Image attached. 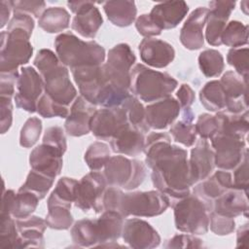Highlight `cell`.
<instances>
[{"label": "cell", "instance_id": "cell-1", "mask_svg": "<svg viewBox=\"0 0 249 249\" xmlns=\"http://www.w3.org/2000/svg\"><path fill=\"white\" fill-rule=\"evenodd\" d=\"M143 152L146 165L152 169L154 187L166 196L172 205L191 194L195 185L191 175L188 152L171 145V138L164 132H151L145 139Z\"/></svg>", "mask_w": 249, "mask_h": 249}, {"label": "cell", "instance_id": "cell-2", "mask_svg": "<svg viewBox=\"0 0 249 249\" xmlns=\"http://www.w3.org/2000/svg\"><path fill=\"white\" fill-rule=\"evenodd\" d=\"M34 28V19L27 14L14 13L7 30L1 32L0 73L17 71L32 56L33 47L29 38Z\"/></svg>", "mask_w": 249, "mask_h": 249}, {"label": "cell", "instance_id": "cell-3", "mask_svg": "<svg viewBox=\"0 0 249 249\" xmlns=\"http://www.w3.org/2000/svg\"><path fill=\"white\" fill-rule=\"evenodd\" d=\"M103 206L104 211H117L124 218L130 215L155 217L165 212L170 206V200L158 190L124 194L119 188L109 187L104 193Z\"/></svg>", "mask_w": 249, "mask_h": 249}, {"label": "cell", "instance_id": "cell-4", "mask_svg": "<svg viewBox=\"0 0 249 249\" xmlns=\"http://www.w3.org/2000/svg\"><path fill=\"white\" fill-rule=\"evenodd\" d=\"M33 63L43 79L45 93L56 103L69 107L77 97V90L70 81L67 67L49 49L40 50Z\"/></svg>", "mask_w": 249, "mask_h": 249}, {"label": "cell", "instance_id": "cell-5", "mask_svg": "<svg viewBox=\"0 0 249 249\" xmlns=\"http://www.w3.org/2000/svg\"><path fill=\"white\" fill-rule=\"evenodd\" d=\"M71 72L81 95L95 106H120L130 94V92L118 89L109 84L102 65L83 66L72 69Z\"/></svg>", "mask_w": 249, "mask_h": 249}, {"label": "cell", "instance_id": "cell-6", "mask_svg": "<svg viewBox=\"0 0 249 249\" xmlns=\"http://www.w3.org/2000/svg\"><path fill=\"white\" fill-rule=\"evenodd\" d=\"M59 61L70 70L83 66L102 65L105 50L95 41H83L71 32L59 34L54 40Z\"/></svg>", "mask_w": 249, "mask_h": 249}, {"label": "cell", "instance_id": "cell-7", "mask_svg": "<svg viewBox=\"0 0 249 249\" xmlns=\"http://www.w3.org/2000/svg\"><path fill=\"white\" fill-rule=\"evenodd\" d=\"M178 82L169 74L136 64L130 72V92L144 102H156L170 96Z\"/></svg>", "mask_w": 249, "mask_h": 249}, {"label": "cell", "instance_id": "cell-8", "mask_svg": "<svg viewBox=\"0 0 249 249\" xmlns=\"http://www.w3.org/2000/svg\"><path fill=\"white\" fill-rule=\"evenodd\" d=\"M178 231L191 234H205L209 228V215L204 202L195 195L176 200L172 205Z\"/></svg>", "mask_w": 249, "mask_h": 249}, {"label": "cell", "instance_id": "cell-9", "mask_svg": "<svg viewBox=\"0 0 249 249\" xmlns=\"http://www.w3.org/2000/svg\"><path fill=\"white\" fill-rule=\"evenodd\" d=\"M103 175L109 187L133 190L144 182L146 167L140 160L114 156L105 164Z\"/></svg>", "mask_w": 249, "mask_h": 249}, {"label": "cell", "instance_id": "cell-10", "mask_svg": "<svg viewBox=\"0 0 249 249\" xmlns=\"http://www.w3.org/2000/svg\"><path fill=\"white\" fill-rule=\"evenodd\" d=\"M136 57L129 45L121 43L109 50L107 61L102 64L109 84L123 91L130 92V72Z\"/></svg>", "mask_w": 249, "mask_h": 249}, {"label": "cell", "instance_id": "cell-11", "mask_svg": "<svg viewBox=\"0 0 249 249\" xmlns=\"http://www.w3.org/2000/svg\"><path fill=\"white\" fill-rule=\"evenodd\" d=\"M104 175L98 171H91L78 181L76 187L75 206L84 212L93 210L95 213L104 211L103 197L106 191Z\"/></svg>", "mask_w": 249, "mask_h": 249}, {"label": "cell", "instance_id": "cell-12", "mask_svg": "<svg viewBox=\"0 0 249 249\" xmlns=\"http://www.w3.org/2000/svg\"><path fill=\"white\" fill-rule=\"evenodd\" d=\"M210 140L215 153V166L222 170H233L248 152L244 138L217 132Z\"/></svg>", "mask_w": 249, "mask_h": 249}, {"label": "cell", "instance_id": "cell-13", "mask_svg": "<svg viewBox=\"0 0 249 249\" xmlns=\"http://www.w3.org/2000/svg\"><path fill=\"white\" fill-rule=\"evenodd\" d=\"M17 89L15 95L17 107L29 113L37 112V102L43 94L44 82L33 67L27 66L20 69Z\"/></svg>", "mask_w": 249, "mask_h": 249}, {"label": "cell", "instance_id": "cell-14", "mask_svg": "<svg viewBox=\"0 0 249 249\" xmlns=\"http://www.w3.org/2000/svg\"><path fill=\"white\" fill-rule=\"evenodd\" d=\"M128 124L125 112L121 106L103 107L93 114L90 120V131L97 139L110 141Z\"/></svg>", "mask_w": 249, "mask_h": 249}, {"label": "cell", "instance_id": "cell-15", "mask_svg": "<svg viewBox=\"0 0 249 249\" xmlns=\"http://www.w3.org/2000/svg\"><path fill=\"white\" fill-rule=\"evenodd\" d=\"M67 6L75 14L71 27L85 38H94L103 23L98 8L91 1H69Z\"/></svg>", "mask_w": 249, "mask_h": 249}, {"label": "cell", "instance_id": "cell-16", "mask_svg": "<svg viewBox=\"0 0 249 249\" xmlns=\"http://www.w3.org/2000/svg\"><path fill=\"white\" fill-rule=\"evenodd\" d=\"M122 236L129 247L135 249H151L160 243L158 231L148 222L137 218L124 221Z\"/></svg>", "mask_w": 249, "mask_h": 249}, {"label": "cell", "instance_id": "cell-17", "mask_svg": "<svg viewBox=\"0 0 249 249\" xmlns=\"http://www.w3.org/2000/svg\"><path fill=\"white\" fill-rule=\"evenodd\" d=\"M220 83L226 95V111L232 114L247 111L248 78H243L234 71H227Z\"/></svg>", "mask_w": 249, "mask_h": 249}, {"label": "cell", "instance_id": "cell-18", "mask_svg": "<svg viewBox=\"0 0 249 249\" xmlns=\"http://www.w3.org/2000/svg\"><path fill=\"white\" fill-rule=\"evenodd\" d=\"M235 7L234 1H211L206 18L205 39L211 46L222 45L221 36Z\"/></svg>", "mask_w": 249, "mask_h": 249}, {"label": "cell", "instance_id": "cell-19", "mask_svg": "<svg viewBox=\"0 0 249 249\" xmlns=\"http://www.w3.org/2000/svg\"><path fill=\"white\" fill-rule=\"evenodd\" d=\"M63 152L42 142L34 148L29 156L31 169L55 179L62 169Z\"/></svg>", "mask_w": 249, "mask_h": 249}, {"label": "cell", "instance_id": "cell-20", "mask_svg": "<svg viewBox=\"0 0 249 249\" xmlns=\"http://www.w3.org/2000/svg\"><path fill=\"white\" fill-rule=\"evenodd\" d=\"M96 110V106L87 101L82 95L76 97L64 123L67 134L73 137L88 134L90 131V120Z\"/></svg>", "mask_w": 249, "mask_h": 249}, {"label": "cell", "instance_id": "cell-21", "mask_svg": "<svg viewBox=\"0 0 249 249\" xmlns=\"http://www.w3.org/2000/svg\"><path fill=\"white\" fill-rule=\"evenodd\" d=\"M178 100L172 96L156 101L145 108L146 123L153 129H164L176 120L180 113Z\"/></svg>", "mask_w": 249, "mask_h": 249}, {"label": "cell", "instance_id": "cell-22", "mask_svg": "<svg viewBox=\"0 0 249 249\" xmlns=\"http://www.w3.org/2000/svg\"><path fill=\"white\" fill-rule=\"evenodd\" d=\"M231 188H232L231 173L220 169L194 187L193 193L204 202L210 212L212 202Z\"/></svg>", "mask_w": 249, "mask_h": 249}, {"label": "cell", "instance_id": "cell-23", "mask_svg": "<svg viewBox=\"0 0 249 249\" xmlns=\"http://www.w3.org/2000/svg\"><path fill=\"white\" fill-rule=\"evenodd\" d=\"M189 165L195 184L211 175L215 168V153L206 139L200 138L192 149Z\"/></svg>", "mask_w": 249, "mask_h": 249}, {"label": "cell", "instance_id": "cell-24", "mask_svg": "<svg viewBox=\"0 0 249 249\" xmlns=\"http://www.w3.org/2000/svg\"><path fill=\"white\" fill-rule=\"evenodd\" d=\"M143 62L155 68H163L171 63L175 57L173 47L162 40L145 38L138 47Z\"/></svg>", "mask_w": 249, "mask_h": 249}, {"label": "cell", "instance_id": "cell-25", "mask_svg": "<svg viewBox=\"0 0 249 249\" xmlns=\"http://www.w3.org/2000/svg\"><path fill=\"white\" fill-rule=\"evenodd\" d=\"M207 15V8L198 7L188 17L180 31V41L186 49L195 51L203 47V28L206 23Z\"/></svg>", "mask_w": 249, "mask_h": 249}, {"label": "cell", "instance_id": "cell-26", "mask_svg": "<svg viewBox=\"0 0 249 249\" xmlns=\"http://www.w3.org/2000/svg\"><path fill=\"white\" fill-rule=\"evenodd\" d=\"M189 6L185 1H166L155 5L149 14L161 29L175 28L186 17Z\"/></svg>", "mask_w": 249, "mask_h": 249}, {"label": "cell", "instance_id": "cell-27", "mask_svg": "<svg viewBox=\"0 0 249 249\" xmlns=\"http://www.w3.org/2000/svg\"><path fill=\"white\" fill-rule=\"evenodd\" d=\"M18 231L17 248H43L44 231L47 228L46 221L37 216H29L16 220Z\"/></svg>", "mask_w": 249, "mask_h": 249}, {"label": "cell", "instance_id": "cell-28", "mask_svg": "<svg viewBox=\"0 0 249 249\" xmlns=\"http://www.w3.org/2000/svg\"><path fill=\"white\" fill-rule=\"evenodd\" d=\"M110 146L114 153L129 157L138 156L144 150V133L128 124L110 140Z\"/></svg>", "mask_w": 249, "mask_h": 249}, {"label": "cell", "instance_id": "cell-29", "mask_svg": "<svg viewBox=\"0 0 249 249\" xmlns=\"http://www.w3.org/2000/svg\"><path fill=\"white\" fill-rule=\"evenodd\" d=\"M248 208L247 192L231 188L212 202L210 211L234 218L241 214L247 216Z\"/></svg>", "mask_w": 249, "mask_h": 249}, {"label": "cell", "instance_id": "cell-30", "mask_svg": "<svg viewBox=\"0 0 249 249\" xmlns=\"http://www.w3.org/2000/svg\"><path fill=\"white\" fill-rule=\"evenodd\" d=\"M124 217L119 212L113 210H105L98 219H95V227L98 242L96 247H110L111 243H115L121 236Z\"/></svg>", "mask_w": 249, "mask_h": 249}, {"label": "cell", "instance_id": "cell-31", "mask_svg": "<svg viewBox=\"0 0 249 249\" xmlns=\"http://www.w3.org/2000/svg\"><path fill=\"white\" fill-rule=\"evenodd\" d=\"M103 10L108 19L116 26H129L135 19L137 9L134 1L116 0L103 2Z\"/></svg>", "mask_w": 249, "mask_h": 249}, {"label": "cell", "instance_id": "cell-32", "mask_svg": "<svg viewBox=\"0 0 249 249\" xmlns=\"http://www.w3.org/2000/svg\"><path fill=\"white\" fill-rule=\"evenodd\" d=\"M215 118L219 127L217 132L246 138L249 130L248 110L239 114H232L224 110L217 112Z\"/></svg>", "mask_w": 249, "mask_h": 249}, {"label": "cell", "instance_id": "cell-33", "mask_svg": "<svg viewBox=\"0 0 249 249\" xmlns=\"http://www.w3.org/2000/svg\"><path fill=\"white\" fill-rule=\"evenodd\" d=\"M70 15L62 7H51L38 19L39 27L48 33H58L69 26Z\"/></svg>", "mask_w": 249, "mask_h": 249}, {"label": "cell", "instance_id": "cell-34", "mask_svg": "<svg viewBox=\"0 0 249 249\" xmlns=\"http://www.w3.org/2000/svg\"><path fill=\"white\" fill-rule=\"evenodd\" d=\"M199 100L208 111H223L226 108V95L220 81L213 80L206 83L199 91Z\"/></svg>", "mask_w": 249, "mask_h": 249}, {"label": "cell", "instance_id": "cell-35", "mask_svg": "<svg viewBox=\"0 0 249 249\" xmlns=\"http://www.w3.org/2000/svg\"><path fill=\"white\" fill-rule=\"evenodd\" d=\"M77 184L78 181L73 178H60L48 198V207L60 205L71 208L72 202L75 201Z\"/></svg>", "mask_w": 249, "mask_h": 249}, {"label": "cell", "instance_id": "cell-36", "mask_svg": "<svg viewBox=\"0 0 249 249\" xmlns=\"http://www.w3.org/2000/svg\"><path fill=\"white\" fill-rule=\"evenodd\" d=\"M72 241L79 247H96L98 238L95 220L83 219L77 221L71 229Z\"/></svg>", "mask_w": 249, "mask_h": 249}, {"label": "cell", "instance_id": "cell-37", "mask_svg": "<svg viewBox=\"0 0 249 249\" xmlns=\"http://www.w3.org/2000/svg\"><path fill=\"white\" fill-rule=\"evenodd\" d=\"M120 106L124 110L130 125L139 129L143 133L150 130V127L146 123L145 108L135 95L129 94Z\"/></svg>", "mask_w": 249, "mask_h": 249}, {"label": "cell", "instance_id": "cell-38", "mask_svg": "<svg viewBox=\"0 0 249 249\" xmlns=\"http://www.w3.org/2000/svg\"><path fill=\"white\" fill-rule=\"evenodd\" d=\"M198 65L205 77H218L225 68L224 57L217 50H205L198 55Z\"/></svg>", "mask_w": 249, "mask_h": 249}, {"label": "cell", "instance_id": "cell-39", "mask_svg": "<svg viewBox=\"0 0 249 249\" xmlns=\"http://www.w3.org/2000/svg\"><path fill=\"white\" fill-rule=\"evenodd\" d=\"M39 200L36 195L27 191L18 190L12 205L11 216L16 219H24L31 216L37 208Z\"/></svg>", "mask_w": 249, "mask_h": 249}, {"label": "cell", "instance_id": "cell-40", "mask_svg": "<svg viewBox=\"0 0 249 249\" xmlns=\"http://www.w3.org/2000/svg\"><path fill=\"white\" fill-rule=\"evenodd\" d=\"M222 44L233 48H241L248 43V26L237 20L227 23L222 36Z\"/></svg>", "mask_w": 249, "mask_h": 249}, {"label": "cell", "instance_id": "cell-41", "mask_svg": "<svg viewBox=\"0 0 249 249\" xmlns=\"http://www.w3.org/2000/svg\"><path fill=\"white\" fill-rule=\"evenodd\" d=\"M53 181V178L31 169L26 177L24 184L18 190L30 192L36 195L41 200L46 196L47 193L52 188Z\"/></svg>", "mask_w": 249, "mask_h": 249}, {"label": "cell", "instance_id": "cell-42", "mask_svg": "<svg viewBox=\"0 0 249 249\" xmlns=\"http://www.w3.org/2000/svg\"><path fill=\"white\" fill-rule=\"evenodd\" d=\"M110 158L111 152L109 146L100 141L90 144L84 157L89 168L92 171H98L104 167Z\"/></svg>", "mask_w": 249, "mask_h": 249}, {"label": "cell", "instance_id": "cell-43", "mask_svg": "<svg viewBox=\"0 0 249 249\" xmlns=\"http://www.w3.org/2000/svg\"><path fill=\"white\" fill-rule=\"evenodd\" d=\"M49 211L46 217L47 227L53 230H68L73 223V216L70 208L54 205L48 207Z\"/></svg>", "mask_w": 249, "mask_h": 249}, {"label": "cell", "instance_id": "cell-44", "mask_svg": "<svg viewBox=\"0 0 249 249\" xmlns=\"http://www.w3.org/2000/svg\"><path fill=\"white\" fill-rule=\"evenodd\" d=\"M0 248H17L19 235L16 221L12 216L0 217Z\"/></svg>", "mask_w": 249, "mask_h": 249}, {"label": "cell", "instance_id": "cell-45", "mask_svg": "<svg viewBox=\"0 0 249 249\" xmlns=\"http://www.w3.org/2000/svg\"><path fill=\"white\" fill-rule=\"evenodd\" d=\"M37 112L40 116L49 119L53 117L67 118L70 110L68 106L56 103L49 95L44 93L37 102Z\"/></svg>", "mask_w": 249, "mask_h": 249}, {"label": "cell", "instance_id": "cell-46", "mask_svg": "<svg viewBox=\"0 0 249 249\" xmlns=\"http://www.w3.org/2000/svg\"><path fill=\"white\" fill-rule=\"evenodd\" d=\"M170 134L174 141L186 147H191L195 144L197 133L193 123L179 121L170 127Z\"/></svg>", "mask_w": 249, "mask_h": 249}, {"label": "cell", "instance_id": "cell-47", "mask_svg": "<svg viewBox=\"0 0 249 249\" xmlns=\"http://www.w3.org/2000/svg\"><path fill=\"white\" fill-rule=\"evenodd\" d=\"M42 131V122L37 117L26 120L19 134V145L23 148L32 147L39 139Z\"/></svg>", "mask_w": 249, "mask_h": 249}, {"label": "cell", "instance_id": "cell-48", "mask_svg": "<svg viewBox=\"0 0 249 249\" xmlns=\"http://www.w3.org/2000/svg\"><path fill=\"white\" fill-rule=\"evenodd\" d=\"M227 61L233 66L235 73L248 78V48H233L228 52Z\"/></svg>", "mask_w": 249, "mask_h": 249}, {"label": "cell", "instance_id": "cell-49", "mask_svg": "<svg viewBox=\"0 0 249 249\" xmlns=\"http://www.w3.org/2000/svg\"><path fill=\"white\" fill-rule=\"evenodd\" d=\"M210 230L217 235H227L231 233L235 228L234 218L219 215L214 211L209 212Z\"/></svg>", "mask_w": 249, "mask_h": 249}, {"label": "cell", "instance_id": "cell-50", "mask_svg": "<svg viewBox=\"0 0 249 249\" xmlns=\"http://www.w3.org/2000/svg\"><path fill=\"white\" fill-rule=\"evenodd\" d=\"M196 125V133L202 139H211L218 131V123L215 116L210 114H201L197 118Z\"/></svg>", "mask_w": 249, "mask_h": 249}, {"label": "cell", "instance_id": "cell-51", "mask_svg": "<svg viewBox=\"0 0 249 249\" xmlns=\"http://www.w3.org/2000/svg\"><path fill=\"white\" fill-rule=\"evenodd\" d=\"M14 13L32 14L35 18H40L44 13L46 3L44 1L36 0H23V1H11Z\"/></svg>", "mask_w": 249, "mask_h": 249}, {"label": "cell", "instance_id": "cell-52", "mask_svg": "<svg viewBox=\"0 0 249 249\" xmlns=\"http://www.w3.org/2000/svg\"><path fill=\"white\" fill-rule=\"evenodd\" d=\"M203 241L192 234H176L163 244L164 248H201Z\"/></svg>", "mask_w": 249, "mask_h": 249}, {"label": "cell", "instance_id": "cell-53", "mask_svg": "<svg viewBox=\"0 0 249 249\" xmlns=\"http://www.w3.org/2000/svg\"><path fill=\"white\" fill-rule=\"evenodd\" d=\"M232 188L248 192V152L240 163L233 169Z\"/></svg>", "mask_w": 249, "mask_h": 249}, {"label": "cell", "instance_id": "cell-54", "mask_svg": "<svg viewBox=\"0 0 249 249\" xmlns=\"http://www.w3.org/2000/svg\"><path fill=\"white\" fill-rule=\"evenodd\" d=\"M135 27L140 35L145 38H152L159 36L161 33V29L156 24L149 14H143L136 18Z\"/></svg>", "mask_w": 249, "mask_h": 249}, {"label": "cell", "instance_id": "cell-55", "mask_svg": "<svg viewBox=\"0 0 249 249\" xmlns=\"http://www.w3.org/2000/svg\"><path fill=\"white\" fill-rule=\"evenodd\" d=\"M43 143L53 146L63 153H65L67 148L64 132L62 128L57 125L50 126L46 129L43 136Z\"/></svg>", "mask_w": 249, "mask_h": 249}, {"label": "cell", "instance_id": "cell-56", "mask_svg": "<svg viewBox=\"0 0 249 249\" xmlns=\"http://www.w3.org/2000/svg\"><path fill=\"white\" fill-rule=\"evenodd\" d=\"M19 73L18 71L1 72L0 73V96L13 97L15 86L17 85Z\"/></svg>", "mask_w": 249, "mask_h": 249}, {"label": "cell", "instance_id": "cell-57", "mask_svg": "<svg viewBox=\"0 0 249 249\" xmlns=\"http://www.w3.org/2000/svg\"><path fill=\"white\" fill-rule=\"evenodd\" d=\"M1 111V133H6L12 125L13 122V104L11 97L0 96Z\"/></svg>", "mask_w": 249, "mask_h": 249}, {"label": "cell", "instance_id": "cell-58", "mask_svg": "<svg viewBox=\"0 0 249 249\" xmlns=\"http://www.w3.org/2000/svg\"><path fill=\"white\" fill-rule=\"evenodd\" d=\"M176 96L178 98L179 105L182 109L190 108L196 99L195 91L188 84H183L180 86L179 89L177 90Z\"/></svg>", "mask_w": 249, "mask_h": 249}, {"label": "cell", "instance_id": "cell-59", "mask_svg": "<svg viewBox=\"0 0 249 249\" xmlns=\"http://www.w3.org/2000/svg\"><path fill=\"white\" fill-rule=\"evenodd\" d=\"M15 196H16V194L13 190H6V191L4 190L0 217L11 216V209H12V205H13Z\"/></svg>", "mask_w": 249, "mask_h": 249}, {"label": "cell", "instance_id": "cell-60", "mask_svg": "<svg viewBox=\"0 0 249 249\" xmlns=\"http://www.w3.org/2000/svg\"><path fill=\"white\" fill-rule=\"evenodd\" d=\"M236 247L248 248V224L240 226L236 234Z\"/></svg>", "mask_w": 249, "mask_h": 249}, {"label": "cell", "instance_id": "cell-61", "mask_svg": "<svg viewBox=\"0 0 249 249\" xmlns=\"http://www.w3.org/2000/svg\"><path fill=\"white\" fill-rule=\"evenodd\" d=\"M12 5H11V1H6V0H2L0 2V18H1V24L0 27L3 28L6 23L8 22L11 11H12Z\"/></svg>", "mask_w": 249, "mask_h": 249}, {"label": "cell", "instance_id": "cell-62", "mask_svg": "<svg viewBox=\"0 0 249 249\" xmlns=\"http://www.w3.org/2000/svg\"><path fill=\"white\" fill-rule=\"evenodd\" d=\"M182 118L184 122H187V123H193L194 119H195V115H194V112L192 111L191 107L190 108H186V109H183V113H182Z\"/></svg>", "mask_w": 249, "mask_h": 249}, {"label": "cell", "instance_id": "cell-63", "mask_svg": "<svg viewBox=\"0 0 249 249\" xmlns=\"http://www.w3.org/2000/svg\"><path fill=\"white\" fill-rule=\"evenodd\" d=\"M244 5H245V6H243V5L240 3V7H241V10L243 11V13H244L245 15H247V14H248V11H247V5H248V1H244Z\"/></svg>", "mask_w": 249, "mask_h": 249}]
</instances>
